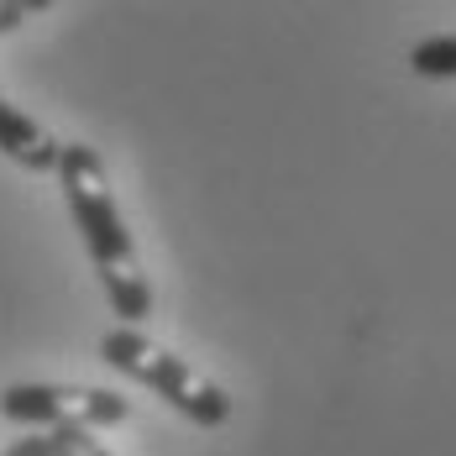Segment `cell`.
<instances>
[{
  "label": "cell",
  "instance_id": "6da1fadb",
  "mask_svg": "<svg viewBox=\"0 0 456 456\" xmlns=\"http://www.w3.org/2000/svg\"><path fill=\"white\" fill-rule=\"evenodd\" d=\"M53 179L63 183V200H69V216L79 226V241L90 252L94 273L105 283V299L110 310L121 315V325H137L152 315V283L142 273L137 241L126 231V216L116 205V189L105 174V158L94 152L90 142H63V163Z\"/></svg>",
  "mask_w": 456,
  "mask_h": 456
},
{
  "label": "cell",
  "instance_id": "7a4b0ae2",
  "mask_svg": "<svg viewBox=\"0 0 456 456\" xmlns=\"http://www.w3.org/2000/svg\"><path fill=\"white\" fill-rule=\"evenodd\" d=\"M100 357L116 367V372L137 378L142 388H152L158 399H168L183 419H194V425H205V430H216V425L231 419V394L226 388L210 383L194 362H183L179 352H168L163 341H152V336L137 330V325L105 330V336H100Z\"/></svg>",
  "mask_w": 456,
  "mask_h": 456
},
{
  "label": "cell",
  "instance_id": "3957f363",
  "mask_svg": "<svg viewBox=\"0 0 456 456\" xmlns=\"http://www.w3.org/2000/svg\"><path fill=\"white\" fill-rule=\"evenodd\" d=\"M0 414L11 425H37V430H116L132 419V399L116 388L90 383H11L0 394Z\"/></svg>",
  "mask_w": 456,
  "mask_h": 456
},
{
  "label": "cell",
  "instance_id": "277c9868",
  "mask_svg": "<svg viewBox=\"0 0 456 456\" xmlns=\"http://www.w3.org/2000/svg\"><path fill=\"white\" fill-rule=\"evenodd\" d=\"M0 152L27 174H58V163H63V142L53 137L37 116L11 105L5 94H0Z\"/></svg>",
  "mask_w": 456,
  "mask_h": 456
},
{
  "label": "cell",
  "instance_id": "5b68a950",
  "mask_svg": "<svg viewBox=\"0 0 456 456\" xmlns=\"http://www.w3.org/2000/svg\"><path fill=\"white\" fill-rule=\"evenodd\" d=\"M410 69L419 79H456V32L452 37H425V43H414Z\"/></svg>",
  "mask_w": 456,
  "mask_h": 456
},
{
  "label": "cell",
  "instance_id": "8992f818",
  "mask_svg": "<svg viewBox=\"0 0 456 456\" xmlns=\"http://www.w3.org/2000/svg\"><path fill=\"white\" fill-rule=\"evenodd\" d=\"M37 11H43V5H27V0H0V37H5V32H16V27H21L27 16H37Z\"/></svg>",
  "mask_w": 456,
  "mask_h": 456
},
{
  "label": "cell",
  "instance_id": "52a82bcc",
  "mask_svg": "<svg viewBox=\"0 0 456 456\" xmlns=\"http://www.w3.org/2000/svg\"><path fill=\"white\" fill-rule=\"evenodd\" d=\"M0 456H53V436H21V441H11V446H5V452Z\"/></svg>",
  "mask_w": 456,
  "mask_h": 456
}]
</instances>
